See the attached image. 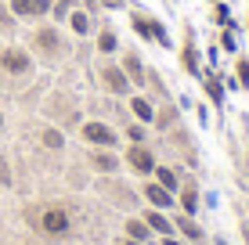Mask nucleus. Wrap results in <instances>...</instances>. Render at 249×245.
Here are the masks:
<instances>
[{
  "mask_svg": "<svg viewBox=\"0 0 249 245\" xmlns=\"http://www.w3.org/2000/svg\"><path fill=\"white\" fill-rule=\"evenodd\" d=\"M98 80H101V87H105L112 98H130L134 94V83L126 80V72L119 69L116 62H108V58L98 65Z\"/></svg>",
  "mask_w": 249,
  "mask_h": 245,
  "instance_id": "f257e3e1",
  "label": "nucleus"
},
{
  "mask_svg": "<svg viewBox=\"0 0 249 245\" xmlns=\"http://www.w3.org/2000/svg\"><path fill=\"white\" fill-rule=\"evenodd\" d=\"M80 137L87 141L90 148H116V145H119V133H116L108 123H101V119L83 123V126H80Z\"/></svg>",
  "mask_w": 249,
  "mask_h": 245,
  "instance_id": "f03ea898",
  "label": "nucleus"
},
{
  "mask_svg": "<svg viewBox=\"0 0 249 245\" xmlns=\"http://www.w3.org/2000/svg\"><path fill=\"white\" fill-rule=\"evenodd\" d=\"M181 65H184L188 76L202 80V54H199V44H195V33L192 29L184 33V44H181Z\"/></svg>",
  "mask_w": 249,
  "mask_h": 245,
  "instance_id": "7ed1b4c3",
  "label": "nucleus"
},
{
  "mask_svg": "<svg viewBox=\"0 0 249 245\" xmlns=\"http://www.w3.org/2000/svg\"><path fill=\"white\" fill-rule=\"evenodd\" d=\"M126 166L137 173V177H148L152 170H156V155H152L144 145H130V151H126V159H123Z\"/></svg>",
  "mask_w": 249,
  "mask_h": 245,
  "instance_id": "20e7f679",
  "label": "nucleus"
},
{
  "mask_svg": "<svg viewBox=\"0 0 249 245\" xmlns=\"http://www.w3.org/2000/svg\"><path fill=\"white\" fill-rule=\"evenodd\" d=\"M40 227H44L51 238H65L72 224H69V213H65V209H62V206H54V209H47V213L40 216Z\"/></svg>",
  "mask_w": 249,
  "mask_h": 245,
  "instance_id": "39448f33",
  "label": "nucleus"
},
{
  "mask_svg": "<svg viewBox=\"0 0 249 245\" xmlns=\"http://www.w3.org/2000/svg\"><path fill=\"white\" fill-rule=\"evenodd\" d=\"M119 69H123V72H126V80L134 83V90H141L144 83H148V69H144V65H141V58H137L134 50H126V54H123V62H119Z\"/></svg>",
  "mask_w": 249,
  "mask_h": 245,
  "instance_id": "423d86ee",
  "label": "nucleus"
},
{
  "mask_svg": "<svg viewBox=\"0 0 249 245\" xmlns=\"http://www.w3.org/2000/svg\"><path fill=\"white\" fill-rule=\"evenodd\" d=\"M90 166H94L98 173H108V177H112V173H119L123 159H119L112 148H94V151H90Z\"/></svg>",
  "mask_w": 249,
  "mask_h": 245,
  "instance_id": "0eeeda50",
  "label": "nucleus"
},
{
  "mask_svg": "<svg viewBox=\"0 0 249 245\" xmlns=\"http://www.w3.org/2000/svg\"><path fill=\"white\" fill-rule=\"evenodd\" d=\"M36 47L44 50L47 58H62L65 54V40H62V33H58V29H40L36 33Z\"/></svg>",
  "mask_w": 249,
  "mask_h": 245,
  "instance_id": "6e6552de",
  "label": "nucleus"
},
{
  "mask_svg": "<svg viewBox=\"0 0 249 245\" xmlns=\"http://www.w3.org/2000/svg\"><path fill=\"white\" fill-rule=\"evenodd\" d=\"M141 195L148 198V206H152V209H162V213H166V209H174V191H166V188H162V184H156V180L144 184Z\"/></svg>",
  "mask_w": 249,
  "mask_h": 245,
  "instance_id": "1a4fd4ad",
  "label": "nucleus"
},
{
  "mask_svg": "<svg viewBox=\"0 0 249 245\" xmlns=\"http://www.w3.org/2000/svg\"><path fill=\"white\" fill-rule=\"evenodd\" d=\"M0 62H4V69L11 72V76H25V72L33 69V58L25 54V50H18V47H7Z\"/></svg>",
  "mask_w": 249,
  "mask_h": 245,
  "instance_id": "9d476101",
  "label": "nucleus"
},
{
  "mask_svg": "<svg viewBox=\"0 0 249 245\" xmlns=\"http://www.w3.org/2000/svg\"><path fill=\"white\" fill-rule=\"evenodd\" d=\"M11 11L22 18H44L51 11V0H11Z\"/></svg>",
  "mask_w": 249,
  "mask_h": 245,
  "instance_id": "9b49d317",
  "label": "nucleus"
},
{
  "mask_svg": "<svg viewBox=\"0 0 249 245\" xmlns=\"http://www.w3.org/2000/svg\"><path fill=\"white\" fill-rule=\"evenodd\" d=\"M130 112L137 115V123H144V126L156 123V105H152V101L144 98L141 90H137V94H130Z\"/></svg>",
  "mask_w": 249,
  "mask_h": 245,
  "instance_id": "f8f14e48",
  "label": "nucleus"
},
{
  "mask_svg": "<svg viewBox=\"0 0 249 245\" xmlns=\"http://www.w3.org/2000/svg\"><path fill=\"white\" fill-rule=\"evenodd\" d=\"M141 220L152 227V234H162V238H170V234H174V220H166V213H162V209H148Z\"/></svg>",
  "mask_w": 249,
  "mask_h": 245,
  "instance_id": "ddd939ff",
  "label": "nucleus"
},
{
  "mask_svg": "<svg viewBox=\"0 0 249 245\" xmlns=\"http://www.w3.org/2000/svg\"><path fill=\"white\" fill-rule=\"evenodd\" d=\"M98 50H101L105 58L119 50V33L112 29V25H101V29H98Z\"/></svg>",
  "mask_w": 249,
  "mask_h": 245,
  "instance_id": "4468645a",
  "label": "nucleus"
},
{
  "mask_svg": "<svg viewBox=\"0 0 249 245\" xmlns=\"http://www.w3.org/2000/svg\"><path fill=\"white\" fill-rule=\"evenodd\" d=\"M174 227H177V231H181V234H184V238H192L195 245H202V242H206V234H202V227H199V224H195V220H192V216H188V213H184V216H177V220H174Z\"/></svg>",
  "mask_w": 249,
  "mask_h": 245,
  "instance_id": "2eb2a0df",
  "label": "nucleus"
},
{
  "mask_svg": "<svg viewBox=\"0 0 249 245\" xmlns=\"http://www.w3.org/2000/svg\"><path fill=\"white\" fill-rule=\"evenodd\" d=\"M69 29L76 33V36H87V33L94 29V18L87 11H80V7H76V11H69Z\"/></svg>",
  "mask_w": 249,
  "mask_h": 245,
  "instance_id": "dca6fc26",
  "label": "nucleus"
},
{
  "mask_svg": "<svg viewBox=\"0 0 249 245\" xmlns=\"http://www.w3.org/2000/svg\"><path fill=\"white\" fill-rule=\"evenodd\" d=\"M126 238H134V242H148L152 238V227L141 220V216H130L126 220Z\"/></svg>",
  "mask_w": 249,
  "mask_h": 245,
  "instance_id": "f3484780",
  "label": "nucleus"
},
{
  "mask_svg": "<svg viewBox=\"0 0 249 245\" xmlns=\"http://www.w3.org/2000/svg\"><path fill=\"white\" fill-rule=\"evenodd\" d=\"M130 29H134L137 36L144 40V44H152V18H148V15L134 11V15H130Z\"/></svg>",
  "mask_w": 249,
  "mask_h": 245,
  "instance_id": "a211bd4d",
  "label": "nucleus"
},
{
  "mask_svg": "<svg viewBox=\"0 0 249 245\" xmlns=\"http://www.w3.org/2000/svg\"><path fill=\"white\" fill-rule=\"evenodd\" d=\"M181 209L188 216H195V209H199V188L195 184H184L181 188Z\"/></svg>",
  "mask_w": 249,
  "mask_h": 245,
  "instance_id": "6ab92c4d",
  "label": "nucleus"
},
{
  "mask_svg": "<svg viewBox=\"0 0 249 245\" xmlns=\"http://www.w3.org/2000/svg\"><path fill=\"white\" fill-rule=\"evenodd\" d=\"M152 173H156V184H162L166 191H177V173L170 170V166H159L156 163V170H152Z\"/></svg>",
  "mask_w": 249,
  "mask_h": 245,
  "instance_id": "aec40b11",
  "label": "nucleus"
},
{
  "mask_svg": "<svg viewBox=\"0 0 249 245\" xmlns=\"http://www.w3.org/2000/svg\"><path fill=\"white\" fill-rule=\"evenodd\" d=\"M202 83H206V94L217 101V105H224V87H220V76H202Z\"/></svg>",
  "mask_w": 249,
  "mask_h": 245,
  "instance_id": "412c9836",
  "label": "nucleus"
},
{
  "mask_svg": "<svg viewBox=\"0 0 249 245\" xmlns=\"http://www.w3.org/2000/svg\"><path fill=\"white\" fill-rule=\"evenodd\" d=\"M152 44H159V47L170 50V29L162 22H156V18H152Z\"/></svg>",
  "mask_w": 249,
  "mask_h": 245,
  "instance_id": "4be33fe9",
  "label": "nucleus"
},
{
  "mask_svg": "<svg viewBox=\"0 0 249 245\" xmlns=\"http://www.w3.org/2000/svg\"><path fill=\"white\" fill-rule=\"evenodd\" d=\"M235 83L242 90H249V58H238L235 62Z\"/></svg>",
  "mask_w": 249,
  "mask_h": 245,
  "instance_id": "5701e85b",
  "label": "nucleus"
},
{
  "mask_svg": "<svg viewBox=\"0 0 249 245\" xmlns=\"http://www.w3.org/2000/svg\"><path fill=\"white\" fill-rule=\"evenodd\" d=\"M126 137H130V145H144V137H148L144 123H134V126H126Z\"/></svg>",
  "mask_w": 249,
  "mask_h": 245,
  "instance_id": "b1692460",
  "label": "nucleus"
},
{
  "mask_svg": "<svg viewBox=\"0 0 249 245\" xmlns=\"http://www.w3.org/2000/svg\"><path fill=\"white\" fill-rule=\"evenodd\" d=\"M11 29H15V11H7L0 4V33H11Z\"/></svg>",
  "mask_w": 249,
  "mask_h": 245,
  "instance_id": "393cba45",
  "label": "nucleus"
},
{
  "mask_svg": "<svg viewBox=\"0 0 249 245\" xmlns=\"http://www.w3.org/2000/svg\"><path fill=\"white\" fill-rule=\"evenodd\" d=\"M44 145H47V148H62V145H65V137H62L58 130H44Z\"/></svg>",
  "mask_w": 249,
  "mask_h": 245,
  "instance_id": "a878e982",
  "label": "nucleus"
},
{
  "mask_svg": "<svg viewBox=\"0 0 249 245\" xmlns=\"http://www.w3.org/2000/svg\"><path fill=\"white\" fill-rule=\"evenodd\" d=\"M217 22L220 25H231V7L228 4H217Z\"/></svg>",
  "mask_w": 249,
  "mask_h": 245,
  "instance_id": "bb28decb",
  "label": "nucleus"
},
{
  "mask_svg": "<svg viewBox=\"0 0 249 245\" xmlns=\"http://www.w3.org/2000/svg\"><path fill=\"white\" fill-rule=\"evenodd\" d=\"M220 47H224V50H238V44H235L231 33H220Z\"/></svg>",
  "mask_w": 249,
  "mask_h": 245,
  "instance_id": "cd10ccee",
  "label": "nucleus"
},
{
  "mask_svg": "<svg viewBox=\"0 0 249 245\" xmlns=\"http://www.w3.org/2000/svg\"><path fill=\"white\" fill-rule=\"evenodd\" d=\"M105 11H119V7H126V0H98Z\"/></svg>",
  "mask_w": 249,
  "mask_h": 245,
  "instance_id": "c85d7f7f",
  "label": "nucleus"
},
{
  "mask_svg": "<svg viewBox=\"0 0 249 245\" xmlns=\"http://www.w3.org/2000/svg\"><path fill=\"white\" fill-rule=\"evenodd\" d=\"M69 7H72V0H58V7H54V15H58V18H65V15H69Z\"/></svg>",
  "mask_w": 249,
  "mask_h": 245,
  "instance_id": "c756f323",
  "label": "nucleus"
},
{
  "mask_svg": "<svg viewBox=\"0 0 249 245\" xmlns=\"http://www.w3.org/2000/svg\"><path fill=\"white\" fill-rule=\"evenodd\" d=\"M116 245H144V242H134V238H119Z\"/></svg>",
  "mask_w": 249,
  "mask_h": 245,
  "instance_id": "7c9ffc66",
  "label": "nucleus"
},
{
  "mask_svg": "<svg viewBox=\"0 0 249 245\" xmlns=\"http://www.w3.org/2000/svg\"><path fill=\"white\" fill-rule=\"evenodd\" d=\"M162 245H184V242H177L174 234H170V238H162Z\"/></svg>",
  "mask_w": 249,
  "mask_h": 245,
  "instance_id": "2f4dec72",
  "label": "nucleus"
},
{
  "mask_svg": "<svg viewBox=\"0 0 249 245\" xmlns=\"http://www.w3.org/2000/svg\"><path fill=\"white\" fill-rule=\"evenodd\" d=\"M210 4H220V0H210Z\"/></svg>",
  "mask_w": 249,
  "mask_h": 245,
  "instance_id": "473e14b6",
  "label": "nucleus"
},
{
  "mask_svg": "<svg viewBox=\"0 0 249 245\" xmlns=\"http://www.w3.org/2000/svg\"><path fill=\"white\" fill-rule=\"evenodd\" d=\"M0 126H4V115H0Z\"/></svg>",
  "mask_w": 249,
  "mask_h": 245,
  "instance_id": "72a5a7b5",
  "label": "nucleus"
},
{
  "mask_svg": "<svg viewBox=\"0 0 249 245\" xmlns=\"http://www.w3.org/2000/svg\"><path fill=\"white\" fill-rule=\"evenodd\" d=\"M246 29H249V18H246Z\"/></svg>",
  "mask_w": 249,
  "mask_h": 245,
  "instance_id": "f704fd0d",
  "label": "nucleus"
}]
</instances>
